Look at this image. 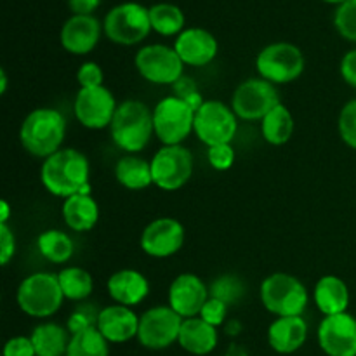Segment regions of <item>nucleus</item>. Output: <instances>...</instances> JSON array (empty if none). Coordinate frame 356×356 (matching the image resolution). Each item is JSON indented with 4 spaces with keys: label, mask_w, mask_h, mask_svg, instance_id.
I'll use <instances>...</instances> for the list:
<instances>
[{
    "label": "nucleus",
    "mask_w": 356,
    "mask_h": 356,
    "mask_svg": "<svg viewBox=\"0 0 356 356\" xmlns=\"http://www.w3.org/2000/svg\"><path fill=\"white\" fill-rule=\"evenodd\" d=\"M334 26L341 37L356 44V0H348L337 6L334 13Z\"/></svg>",
    "instance_id": "f704fd0d"
},
{
    "label": "nucleus",
    "mask_w": 356,
    "mask_h": 356,
    "mask_svg": "<svg viewBox=\"0 0 356 356\" xmlns=\"http://www.w3.org/2000/svg\"><path fill=\"white\" fill-rule=\"evenodd\" d=\"M172 90H174V96L181 97V99H188V97L193 96V94L200 92L197 87V82H195L191 76H186V75H183L176 83H174Z\"/></svg>",
    "instance_id": "37998d69"
},
{
    "label": "nucleus",
    "mask_w": 356,
    "mask_h": 356,
    "mask_svg": "<svg viewBox=\"0 0 356 356\" xmlns=\"http://www.w3.org/2000/svg\"><path fill=\"white\" fill-rule=\"evenodd\" d=\"M153 184L163 191H177L191 179L195 170L193 153L183 145L162 146L149 160Z\"/></svg>",
    "instance_id": "1a4fd4ad"
},
{
    "label": "nucleus",
    "mask_w": 356,
    "mask_h": 356,
    "mask_svg": "<svg viewBox=\"0 0 356 356\" xmlns=\"http://www.w3.org/2000/svg\"><path fill=\"white\" fill-rule=\"evenodd\" d=\"M259 298L264 308L280 316H302L309 302L306 285L291 273H271L261 282Z\"/></svg>",
    "instance_id": "20e7f679"
},
{
    "label": "nucleus",
    "mask_w": 356,
    "mask_h": 356,
    "mask_svg": "<svg viewBox=\"0 0 356 356\" xmlns=\"http://www.w3.org/2000/svg\"><path fill=\"white\" fill-rule=\"evenodd\" d=\"M117 99L108 87H89L79 89L73 101V113L82 127L101 131L110 127L117 113Z\"/></svg>",
    "instance_id": "4468645a"
},
{
    "label": "nucleus",
    "mask_w": 356,
    "mask_h": 356,
    "mask_svg": "<svg viewBox=\"0 0 356 356\" xmlns=\"http://www.w3.org/2000/svg\"><path fill=\"white\" fill-rule=\"evenodd\" d=\"M323 2H327V3H336V6H341V3L348 2V0H323Z\"/></svg>",
    "instance_id": "8fccbe9b"
},
{
    "label": "nucleus",
    "mask_w": 356,
    "mask_h": 356,
    "mask_svg": "<svg viewBox=\"0 0 356 356\" xmlns=\"http://www.w3.org/2000/svg\"><path fill=\"white\" fill-rule=\"evenodd\" d=\"M172 47L176 49L184 66H193V68L211 65L219 52L218 38L200 26L184 28L176 37Z\"/></svg>",
    "instance_id": "a211bd4d"
},
{
    "label": "nucleus",
    "mask_w": 356,
    "mask_h": 356,
    "mask_svg": "<svg viewBox=\"0 0 356 356\" xmlns=\"http://www.w3.org/2000/svg\"><path fill=\"white\" fill-rule=\"evenodd\" d=\"M97 330L111 344H122L138 337L139 316L129 306L110 305L101 308Z\"/></svg>",
    "instance_id": "aec40b11"
},
{
    "label": "nucleus",
    "mask_w": 356,
    "mask_h": 356,
    "mask_svg": "<svg viewBox=\"0 0 356 356\" xmlns=\"http://www.w3.org/2000/svg\"><path fill=\"white\" fill-rule=\"evenodd\" d=\"M37 249L44 259L52 264H65L75 254V243L68 233L61 229H45L38 235Z\"/></svg>",
    "instance_id": "c85d7f7f"
},
{
    "label": "nucleus",
    "mask_w": 356,
    "mask_h": 356,
    "mask_svg": "<svg viewBox=\"0 0 356 356\" xmlns=\"http://www.w3.org/2000/svg\"><path fill=\"white\" fill-rule=\"evenodd\" d=\"M280 94L277 86L256 76L240 83L232 96V110L240 120L261 122L275 106H278Z\"/></svg>",
    "instance_id": "f8f14e48"
},
{
    "label": "nucleus",
    "mask_w": 356,
    "mask_h": 356,
    "mask_svg": "<svg viewBox=\"0 0 356 356\" xmlns=\"http://www.w3.org/2000/svg\"><path fill=\"white\" fill-rule=\"evenodd\" d=\"M103 31V24L96 16H70L61 28V45L73 56H86L96 49Z\"/></svg>",
    "instance_id": "6ab92c4d"
},
{
    "label": "nucleus",
    "mask_w": 356,
    "mask_h": 356,
    "mask_svg": "<svg viewBox=\"0 0 356 356\" xmlns=\"http://www.w3.org/2000/svg\"><path fill=\"white\" fill-rule=\"evenodd\" d=\"M66 136V118L56 108H35L19 127V141L24 152L37 159H49L59 152Z\"/></svg>",
    "instance_id": "f03ea898"
},
{
    "label": "nucleus",
    "mask_w": 356,
    "mask_h": 356,
    "mask_svg": "<svg viewBox=\"0 0 356 356\" xmlns=\"http://www.w3.org/2000/svg\"><path fill=\"white\" fill-rule=\"evenodd\" d=\"M209 287L198 275L181 273L170 284L167 302L181 318H195L209 301Z\"/></svg>",
    "instance_id": "f3484780"
},
{
    "label": "nucleus",
    "mask_w": 356,
    "mask_h": 356,
    "mask_svg": "<svg viewBox=\"0 0 356 356\" xmlns=\"http://www.w3.org/2000/svg\"><path fill=\"white\" fill-rule=\"evenodd\" d=\"M10 218V205L7 200L0 202V225H7Z\"/></svg>",
    "instance_id": "de8ad7c7"
},
{
    "label": "nucleus",
    "mask_w": 356,
    "mask_h": 356,
    "mask_svg": "<svg viewBox=\"0 0 356 356\" xmlns=\"http://www.w3.org/2000/svg\"><path fill=\"white\" fill-rule=\"evenodd\" d=\"M184 238L186 232L181 221L174 218H156L143 229L139 245L146 256L165 259L183 249Z\"/></svg>",
    "instance_id": "2eb2a0df"
},
{
    "label": "nucleus",
    "mask_w": 356,
    "mask_h": 356,
    "mask_svg": "<svg viewBox=\"0 0 356 356\" xmlns=\"http://www.w3.org/2000/svg\"><path fill=\"white\" fill-rule=\"evenodd\" d=\"M115 179L125 190H146L153 184L152 163L138 155H124L115 165Z\"/></svg>",
    "instance_id": "bb28decb"
},
{
    "label": "nucleus",
    "mask_w": 356,
    "mask_h": 356,
    "mask_svg": "<svg viewBox=\"0 0 356 356\" xmlns=\"http://www.w3.org/2000/svg\"><path fill=\"white\" fill-rule=\"evenodd\" d=\"M183 322L184 318H181L169 305L153 306L139 316V330L136 339L146 350H165L177 343Z\"/></svg>",
    "instance_id": "ddd939ff"
},
{
    "label": "nucleus",
    "mask_w": 356,
    "mask_h": 356,
    "mask_svg": "<svg viewBox=\"0 0 356 356\" xmlns=\"http://www.w3.org/2000/svg\"><path fill=\"white\" fill-rule=\"evenodd\" d=\"M306 58L298 45L291 42H273L259 51L256 58V70L261 79L273 86H285L302 75Z\"/></svg>",
    "instance_id": "423d86ee"
},
{
    "label": "nucleus",
    "mask_w": 356,
    "mask_h": 356,
    "mask_svg": "<svg viewBox=\"0 0 356 356\" xmlns=\"http://www.w3.org/2000/svg\"><path fill=\"white\" fill-rule=\"evenodd\" d=\"M155 138L163 146L183 145L195 131V111L177 96H167L153 108Z\"/></svg>",
    "instance_id": "6e6552de"
},
{
    "label": "nucleus",
    "mask_w": 356,
    "mask_h": 356,
    "mask_svg": "<svg viewBox=\"0 0 356 356\" xmlns=\"http://www.w3.org/2000/svg\"><path fill=\"white\" fill-rule=\"evenodd\" d=\"M337 127H339V136L344 145L356 149V97L343 106Z\"/></svg>",
    "instance_id": "c9c22d12"
},
{
    "label": "nucleus",
    "mask_w": 356,
    "mask_h": 356,
    "mask_svg": "<svg viewBox=\"0 0 356 356\" xmlns=\"http://www.w3.org/2000/svg\"><path fill=\"white\" fill-rule=\"evenodd\" d=\"M152 30L162 37H177L184 30L186 17L179 6L170 2H159L149 7Z\"/></svg>",
    "instance_id": "c756f323"
},
{
    "label": "nucleus",
    "mask_w": 356,
    "mask_h": 356,
    "mask_svg": "<svg viewBox=\"0 0 356 356\" xmlns=\"http://www.w3.org/2000/svg\"><path fill=\"white\" fill-rule=\"evenodd\" d=\"M218 341V329L202 320L200 316H195V318H186L183 322L177 344L188 353L205 356L216 350Z\"/></svg>",
    "instance_id": "393cba45"
},
{
    "label": "nucleus",
    "mask_w": 356,
    "mask_h": 356,
    "mask_svg": "<svg viewBox=\"0 0 356 356\" xmlns=\"http://www.w3.org/2000/svg\"><path fill=\"white\" fill-rule=\"evenodd\" d=\"M110 355V343L104 339L103 334L94 329L82 330L72 334L66 356H108Z\"/></svg>",
    "instance_id": "2f4dec72"
},
{
    "label": "nucleus",
    "mask_w": 356,
    "mask_h": 356,
    "mask_svg": "<svg viewBox=\"0 0 356 356\" xmlns=\"http://www.w3.org/2000/svg\"><path fill=\"white\" fill-rule=\"evenodd\" d=\"M16 256V236L7 225H0V264L7 266Z\"/></svg>",
    "instance_id": "ea45409f"
},
{
    "label": "nucleus",
    "mask_w": 356,
    "mask_h": 356,
    "mask_svg": "<svg viewBox=\"0 0 356 356\" xmlns=\"http://www.w3.org/2000/svg\"><path fill=\"white\" fill-rule=\"evenodd\" d=\"M139 75L155 86H174L184 75V63L176 49L165 44H148L134 56Z\"/></svg>",
    "instance_id": "9d476101"
},
{
    "label": "nucleus",
    "mask_w": 356,
    "mask_h": 356,
    "mask_svg": "<svg viewBox=\"0 0 356 356\" xmlns=\"http://www.w3.org/2000/svg\"><path fill=\"white\" fill-rule=\"evenodd\" d=\"M228 309L229 306L225 305L222 301H219V299H214V298H209V301L205 302L204 308H202L200 312V318L205 320L207 323H211L212 327H221L226 323V316H228Z\"/></svg>",
    "instance_id": "58836bf2"
},
{
    "label": "nucleus",
    "mask_w": 356,
    "mask_h": 356,
    "mask_svg": "<svg viewBox=\"0 0 356 356\" xmlns=\"http://www.w3.org/2000/svg\"><path fill=\"white\" fill-rule=\"evenodd\" d=\"M350 289L343 278L336 275H325L320 278L313 289V301L323 316L346 313L350 308Z\"/></svg>",
    "instance_id": "5701e85b"
},
{
    "label": "nucleus",
    "mask_w": 356,
    "mask_h": 356,
    "mask_svg": "<svg viewBox=\"0 0 356 356\" xmlns=\"http://www.w3.org/2000/svg\"><path fill=\"white\" fill-rule=\"evenodd\" d=\"M209 294H211V298L219 299L228 306L238 305L245 296V284L238 275H219L209 285Z\"/></svg>",
    "instance_id": "473e14b6"
},
{
    "label": "nucleus",
    "mask_w": 356,
    "mask_h": 356,
    "mask_svg": "<svg viewBox=\"0 0 356 356\" xmlns=\"http://www.w3.org/2000/svg\"><path fill=\"white\" fill-rule=\"evenodd\" d=\"M238 131V117L222 101L209 99L195 113V136L205 146L232 145Z\"/></svg>",
    "instance_id": "9b49d317"
},
{
    "label": "nucleus",
    "mask_w": 356,
    "mask_h": 356,
    "mask_svg": "<svg viewBox=\"0 0 356 356\" xmlns=\"http://www.w3.org/2000/svg\"><path fill=\"white\" fill-rule=\"evenodd\" d=\"M61 216L72 232H90L99 221V204L90 193H76L65 198Z\"/></svg>",
    "instance_id": "b1692460"
},
{
    "label": "nucleus",
    "mask_w": 356,
    "mask_h": 356,
    "mask_svg": "<svg viewBox=\"0 0 356 356\" xmlns=\"http://www.w3.org/2000/svg\"><path fill=\"white\" fill-rule=\"evenodd\" d=\"M70 337L72 334L66 327L54 322H44L35 327L30 339L37 356H66Z\"/></svg>",
    "instance_id": "a878e982"
},
{
    "label": "nucleus",
    "mask_w": 356,
    "mask_h": 356,
    "mask_svg": "<svg viewBox=\"0 0 356 356\" xmlns=\"http://www.w3.org/2000/svg\"><path fill=\"white\" fill-rule=\"evenodd\" d=\"M2 356H37V353L30 337L16 336L7 341Z\"/></svg>",
    "instance_id": "a19ab883"
},
{
    "label": "nucleus",
    "mask_w": 356,
    "mask_h": 356,
    "mask_svg": "<svg viewBox=\"0 0 356 356\" xmlns=\"http://www.w3.org/2000/svg\"><path fill=\"white\" fill-rule=\"evenodd\" d=\"M106 291L108 296L113 299L115 305L134 308V306L141 305L148 298L149 282L141 271L125 268V270L115 271L108 278Z\"/></svg>",
    "instance_id": "412c9836"
},
{
    "label": "nucleus",
    "mask_w": 356,
    "mask_h": 356,
    "mask_svg": "<svg viewBox=\"0 0 356 356\" xmlns=\"http://www.w3.org/2000/svg\"><path fill=\"white\" fill-rule=\"evenodd\" d=\"M225 356H249V353H247V350L242 346V344L233 343V344H229V346H228V350H226Z\"/></svg>",
    "instance_id": "49530a36"
},
{
    "label": "nucleus",
    "mask_w": 356,
    "mask_h": 356,
    "mask_svg": "<svg viewBox=\"0 0 356 356\" xmlns=\"http://www.w3.org/2000/svg\"><path fill=\"white\" fill-rule=\"evenodd\" d=\"M76 82L80 89H89V87H99L104 82V73L97 63L86 61L76 70Z\"/></svg>",
    "instance_id": "4c0bfd02"
},
{
    "label": "nucleus",
    "mask_w": 356,
    "mask_h": 356,
    "mask_svg": "<svg viewBox=\"0 0 356 356\" xmlns=\"http://www.w3.org/2000/svg\"><path fill=\"white\" fill-rule=\"evenodd\" d=\"M111 141L125 155H136L149 145L155 136L153 110L138 99H127L118 104L110 125Z\"/></svg>",
    "instance_id": "7ed1b4c3"
},
{
    "label": "nucleus",
    "mask_w": 356,
    "mask_h": 356,
    "mask_svg": "<svg viewBox=\"0 0 356 356\" xmlns=\"http://www.w3.org/2000/svg\"><path fill=\"white\" fill-rule=\"evenodd\" d=\"M236 159L235 148L232 145H216L207 148V160L212 169L219 172H226L233 167Z\"/></svg>",
    "instance_id": "e433bc0d"
},
{
    "label": "nucleus",
    "mask_w": 356,
    "mask_h": 356,
    "mask_svg": "<svg viewBox=\"0 0 356 356\" xmlns=\"http://www.w3.org/2000/svg\"><path fill=\"white\" fill-rule=\"evenodd\" d=\"M316 337L327 356H356V318L351 313L323 316Z\"/></svg>",
    "instance_id": "dca6fc26"
},
{
    "label": "nucleus",
    "mask_w": 356,
    "mask_h": 356,
    "mask_svg": "<svg viewBox=\"0 0 356 356\" xmlns=\"http://www.w3.org/2000/svg\"><path fill=\"white\" fill-rule=\"evenodd\" d=\"M7 82H9V80H7V73H6V70H0V94H6L7 92Z\"/></svg>",
    "instance_id": "09e8293b"
},
{
    "label": "nucleus",
    "mask_w": 356,
    "mask_h": 356,
    "mask_svg": "<svg viewBox=\"0 0 356 356\" xmlns=\"http://www.w3.org/2000/svg\"><path fill=\"white\" fill-rule=\"evenodd\" d=\"M296 122L291 110L280 103L261 120V134L264 141L273 146H284L294 136Z\"/></svg>",
    "instance_id": "cd10ccee"
},
{
    "label": "nucleus",
    "mask_w": 356,
    "mask_h": 356,
    "mask_svg": "<svg viewBox=\"0 0 356 356\" xmlns=\"http://www.w3.org/2000/svg\"><path fill=\"white\" fill-rule=\"evenodd\" d=\"M225 332L228 336H238L242 332V323L236 322V320H229V322L225 323Z\"/></svg>",
    "instance_id": "a18cd8bd"
},
{
    "label": "nucleus",
    "mask_w": 356,
    "mask_h": 356,
    "mask_svg": "<svg viewBox=\"0 0 356 356\" xmlns=\"http://www.w3.org/2000/svg\"><path fill=\"white\" fill-rule=\"evenodd\" d=\"M308 339V323L302 316H280L268 329V343L280 355L296 353Z\"/></svg>",
    "instance_id": "4be33fe9"
},
{
    "label": "nucleus",
    "mask_w": 356,
    "mask_h": 356,
    "mask_svg": "<svg viewBox=\"0 0 356 356\" xmlns=\"http://www.w3.org/2000/svg\"><path fill=\"white\" fill-rule=\"evenodd\" d=\"M16 301L21 312L31 318H49L56 315L65 301L58 275L47 271L28 275L17 287Z\"/></svg>",
    "instance_id": "39448f33"
},
{
    "label": "nucleus",
    "mask_w": 356,
    "mask_h": 356,
    "mask_svg": "<svg viewBox=\"0 0 356 356\" xmlns=\"http://www.w3.org/2000/svg\"><path fill=\"white\" fill-rule=\"evenodd\" d=\"M101 6V0H68V7L76 16H94V10Z\"/></svg>",
    "instance_id": "c03bdc74"
},
{
    "label": "nucleus",
    "mask_w": 356,
    "mask_h": 356,
    "mask_svg": "<svg viewBox=\"0 0 356 356\" xmlns=\"http://www.w3.org/2000/svg\"><path fill=\"white\" fill-rule=\"evenodd\" d=\"M89 177V160L75 148H61L42 162V184L52 197L63 200L76 193H90Z\"/></svg>",
    "instance_id": "f257e3e1"
},
{
    "label": "nucleus",
    "mask_w": 356,
    "mask_h": 356,
    "mask_svg": "<svg viewBox=\"0 0 356 356\" xmlns=\"http://www.w3.org/2000/svg\"><path fill=\"white\" fill-rule=\"evenodd\" d=\"M103 31L113 44H141L152 31L149 7L139 2H122L111 7L104 16Z\"/></svg>",
    "instance_id": "0eeeda50"
},
{
    "label": "nucleus",
    "mask_w": 356,
    "mask_h": 356,
    "mask_svg": "<svg viewBox=\"0 0 356 356\" xmlns=\"http://www.w3.org/2000/svg\"><path fill=\"white\" fill-rule=\"evenodd\" d=\"M59 285L65 299L73 302H82L89 299L94 291L92 275L80 266H66L58 273Z\"/></svg>",
    "instance_id": "7c9ffc66"
},
{
    "label": "nucleus",
    "mask_w": 356,
    "mask_h": 356,
    "mask_svg": "<svg viewBox=\"0 0 356 356\" xmlns=\"http://www.w3.org/2000/svg\"><path fill=\"white\" fill-rule=\"evenodd\" d=\"M339 72L344 82L350 87H353V89H356V49H351V51H348L346 54L343 56Z\"/></svg>",
    "instance_id": "79ce46f5"
},
{
    "label": "nucleus",
    "mask_w": 356,
    "mask_h": 356,
    "mask_svg": "<svg viewBox=\"0 0 356 356\" xmlns=\"http://www.w3.org/2000/svg\"><path fill=\"white\" fill-rule=\"evenodd\" d=\"M101 308H97L94 302L82 301L73 308V312L70 313L68 322H66V329L70 330V334L82 332V330L94 329L97 327V320H99Z\"/></svg>",
    "instance_id": "72a5a7b5"
}]
</instances>
